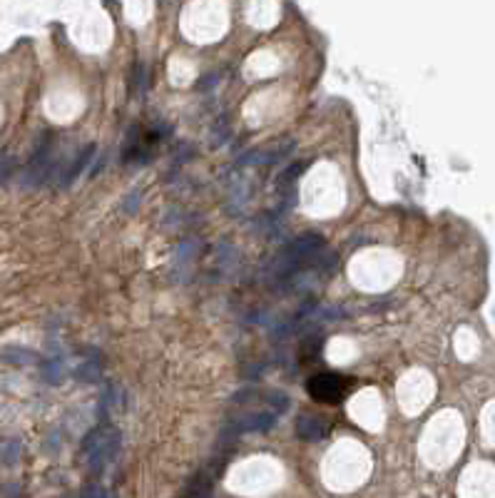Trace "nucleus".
I'll return each instance as SVG.
<instances>
[{"instance_id":"6","label":"nucleus","mask_w":495,"mask_h":498,"mask_svg":"<svg viewBox=\"0 0 495 498\" xmlns=\"http://www.w3.org/2000/svg\"><path fill=\"white\" fill-rule=\"evenodd\" d=\"M92 157H95V145H85V147H82L80 155L75 157L73 165H70L68 170H65L63 175H60V180H63V184H70V182H75V180L80 177V172L85 170L87 162H90Z\"/></svg>"},{"instance_id":"4","label":"nucleus","mask_w":495,"mask_h":498,"mask_svg":"<svg viewBox=\"0 0 495 498\" xmlns=\"http://www.w3.org/2000/svg\"><path fill=\"white\" fill-rule=\"evenodd\" d=\"M296 434L302 436L304 441H324L331 434V426L324 416H313V413H302L296 421Z\"/></svg>"},{"instance_id":"1","label":"nucleus","mask_w":495,"mask_h":498,"mask_svg":"<svg viewBox=\"0 0 495 498\" xmlns=\"http://www.w3.org/2000/svg\"><path fill=\"white\" fill-rule=\"evenodd\" d=\"M82 448H85L90 469L95 471V474H100V471L117 456V451H120V431L105 424L97 426V429H92L90 434H87Z\"/></svg>"},{"instance_id":"12","label":"nucleus","mask_w":495,"mask_h":498,"mask_svg":"<svg viewBox=\"0 0 495 498\" xmlns=\"http://www.w3.org/2000/svg\"><path fill=\"white\" fill-rule=\"evenodd\" d=\"M82 498H108V496H105V491H103V488L92 486V488H87V491H85V496H82Z\"/></svg>"},{"instance_id":"11","label":"nucleus","mask_w":495,"mask_h":498,"mask_svg":"<svg viewBox=\"0 0 495 498\" xmlns=\"http://www.w3.org/2000/svg\"><path fill=\"white\" fill-rule=\"evenodd\" d=\"M97 374H100V369L92 367V361H87V364H85L82 369H77V376H80L82 381H92V379H95Z\"/></svg>"},{"instance_id":"7","label":"nucleus","mask_w":495,"mask_h":498,"mask_svg":"<svg viewBox=\"0 0 495 498\" xmlns=\"http://www.w3.org/2000/svg\"><path fill=\"white\" fill-rule=\"evenodd\" d=\"M304 170H306V162H294L291 167H286V170L279 175V180H276V189H289Z\"/></svg>"},{"instance_id":"8","label":"nucleus","mask_w":495,"mask_h":498,"mask_svg":"<svg viewBox=\"0 0 495 498\" xmlns=\"http://www.w3.org/2000/svg\"><path fill=\"white\" fill-rule=\"evenodd\" d=\"M212 496H214V491H212V478H202L200 476V478L187 488V493H184L182 498H212Z\"/></svg>"},{"instance_id":"5","label":"nucleus","mask_w":495,"mask_h":498,"mask_svg":"<svg viewBox=\"0 0 495 498\" xmlns=\"http://www.w3.org/2000/svg\"><path fill=\"white\" fill-rule=\"evenodd\" d=\"M276 424V413L274 411H256L249 413V416L234 421V431L239 434H259V431H267Z\"/></svg>"},{"instance_id":"2","label":"nucleus","mask_w":495,"mask_h":498,"mask_svg":"<svg viewBox=\"0 0 495 498\" xmlns=\"http://www.w3.org/2000/svg\"><path fill=\"white\" fill-rule=\"evenodd\" d=\"M351 386L353 384L346 376H341V374H336V372L313 374L306 381L309 396H311L313 401H319V404H341Z\"/></svg>"},{"instance_id":"9","label":"nucleus","mask_w":495,"mask_h":498,"mask_svg":"<svg viewBox=\"0 0 495 498\" xmlns=\"http://www.w3.org/2000/svg\"><path fill=\"white\" fill-rule=\"evenodd\" d=\"M3 359H6V361H13V364H33V361H38V356H35L33 351L6 349V351H3Z\"/></svg>"},{"instance_id":"10","label":"nucleus","mask_w":495,"mask_h":498,"mask_svg":"<svg viewBox=\"0 0 495 498\" xmlns=\"http://www.w3.org/2000/svg\"><path fill=\"white\" fill-rule=\"evenodd\" d=\"M319 354H321V339L319 337L306 339V342H304V346H302V356H304V359L316 361V356H319Z\"/></svg>"},{"instance_id":"3","label":"nucleus","mask_w":495,"mask_h":498,"mask_svg":"<svg viewBox=\"0 0 495 498\" xmlns=\"http://www.w3.org/2000/svg\"><path fill=\"white\" fill-rule=\"evenodd\" d=\"M294 147H296L294 140H284V142L274 145V147L254 149V152L242 157V165H274V162L286 160L294 152Z\"/></svg>"}]
</instances>
